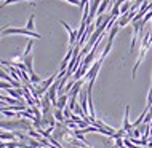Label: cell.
<instances>
[{
  "mask_svg": "<svg viewBox=\"0 0 152 148\" xmlns=\"http://www.w3.org/2000/svg\"><path fill=\"white\" fill-rule=\"evenodd\" d=\"M16 139V134L13 131H10V132H2L0 134V142H13Z\"/></svg>",
  "mask_w": 152,
  "mask_h": 148,
  "instance_id": "cell-7",
  "label": "cell"
},
{
  "mask_svg": "<svg viewBox=\"0 0 152 148\" xmlns=\"http://www.w3.org/2000/svg\"><path fill=\"white\" fill-rule=\"evenodd\" d=\"M101 65H102V59H96L93 62V65L90 67V70L87 72V75L83 77L85 80H88V88H93L94 80H96V77H98V72H99Z\"/></svg>",
  "mask_w": 152,
  "mask_h": 148,
  "instance_id": "cell-3",
  "label": "cell"
},
{
  "mask_svg": "<svg viewBox=\"0 0 152 148\" xmlns=\"http://www.w3.org/2000/svg\"><path fill=\"white\" fill-rule=\"evenodd\" d=\"M34 19H35V14H31L29 16V19H27V24H26V29H29V30H32V32H35L34 30Z\"/></svg>",
  "mask_w": 152,
  "mask_h": 148,
  "instance_id": "cell-9",
  "label": "cell"
},
{
  "mask_svg": "<svg viewBox=\"0 0 152 148\" xmlns=\"http://www.w3.org/2000/svg\"><path fill=\"white\" fill-rule=\"evenodd\" d=\"M2 35H27L31 38H42V35L37 34V32H32L29 29H21V27H7Z\"/></svg>",
  "mask_w": 152,
  "mask_h": 148,
  "instance_id": "cell-2",
  "label": "cell"
},
{
  "mask_svg": "<svg viewBox=\"0 0 152 148\" xmlns=\"http://www.w3.org/2000/svg\"><path fill=\"white\" fill-rule=\"evenodd\" d=\"M59 24L66 29V30H67V34H69V46L74 48V46L77 45V37H79V35H77V30H72V27L69 26L67 22L61 21V19H59Z\"/></svg>",
  "mask_w": 152,
  "mask_h": 148,
  "instance_id": "cell-4",
  "label": "cell"
},
{
  "mask_svg": "<svg viewBox=\"0 0 152 148\" xmlns=\"http://www.w3.org/2000/svg\"><path fill=\"white\" fill-rule=\"evenodd\" d=\"M151 37H152V32H146V35L142 37V43H141V48H139V56H138V61H136V64H134V67H133V72H131V77H136V70H138V67H139V64L142 62V59H144V56H146V53H147V49H149V42H151Z\"/></svg>",
  "mask_w": 152,
  "mask_h": 148,
  "instance_id": "cell-1",
  "label": "cell"
},
{
  "mask_svg": "<svg viewBox=\"0 0 152 148\" xmlns=\"http://www.w3.org/2000/svg\"><path fill=\"white\" fill-rule=\"evenodd\" d=\"M31 83H34V84L37 86V84H40V83H42V78H40L39 75H35V73H34V75H31Z\"/></svg>",
  "mask_w": 152,
  "mask_h": 148,
  "instance_id": "cell-11",
  "label": "cell"
},
{
  "mask_svg": "<svg viewBox=\"0 0 152 148\" xmlns=\"http://www.w3.org/2000/svg\"><path fill=\"white\" fill-rule=\"evenodd\" d=\"M32 45H34V38H31L29 42H27V46H26V51L23 53V57H26V56H29V54H31V51H32Z\"/></svg>",
  "mask_w": 152,
  "mask_h": 148,
  "instance_id": "cell-10",
  "label": "cell"
},
{
  "mask_svg": "<svg viewBox=\"0 0 152 148\" xmlns=\"http://www.w3.org/2000/svg\"><path fill=\"white\" fill-rule=\"evenodd\" d=\"M66 2H69V3H72V5H77V6H79V5H80V0H66Z\"/></svg>",
  "mask_w": 152,
  "mask_h": 148,
  "instance_id": "cell-14",
  "label": "cell"
},
{
  "mask_svg": "<svg viewBox=\"0 0 152 148\" xmlns=\"http://www.w3.org/2000/svg\"><path fill=\"white\" fill-rule=\"evenodd\" d=\"M23 62H24V65H26V70H27V73H29V77L34 75V56L29 54V56L23 57Z\"/></svg>",
  "mask_w": 152,
  "mask_h": 148,
  "instance_id": "cell-5",
  "label": "cell"
},
{
  "mask_svg": "<svg viewBox=\"0 0 152 148\" xmlns=\"http://www.w3.org/2000/svg\"><path fill=\"white\" fill-rule=\"evenodd\" d=\"M10 88H13V86H11L10 83H8V81H3V80H0V89H10Z\"/></svg>",
  "mask_w": 152,
  "mask_h": 148,
  "instance_id": "cell-12",
  "label": "cell"
},
{
  "mask_svg": "<svg viewBox=\"0 0 152 148\" xmlns=\"http://www.w3.org/2000/svg\"><path fill=\"white\" fill-rule=\"evenodd\" d=\"M69 104V94H61L58 96V104H56L55 108H59V110H64Z\"/></svg>",
  "mask_w": 152,
  "mask_h": 148,
  "instance_id": "cell-6",
  "label": "cell"
},
{
  "mask_svg": "<svg viewBox=\"0 0 152 148\" xmlns=\"http://www.w3.org/2000/svg\"><path fill=\"white\" fill-rule=\"evenodd\" d=\"M53 116H55V120L59 121V123H64V121H66V116H64L63 110H59V108H55V110H53Z\"/></svg>",
  "mask_w": 152,
  "mask_h": 148,
  "instance_id": "cell-8",
  "label": "cell"
},
{
  "mask_svg": "<svg viewBox=\"0 0 152 148\" xmlns=\"http://www.w3.org/2000/svg\"><path fill=\"white\" fill-rule=\"evenodd\" d=\"M151 105H152V88H151V91H149V96H147V108H151Z\"/></svg>",
  "mask_w": 152,
  "mask_h": 148,
  "instance_id": "cell-13",
  "label": "cell"
}]
</instances>
